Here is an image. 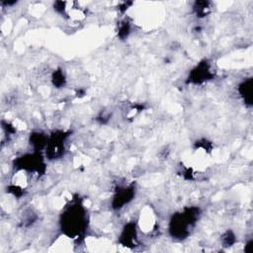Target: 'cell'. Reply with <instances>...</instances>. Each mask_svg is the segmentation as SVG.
Masks as SVG:
<instances>
[{
    "mask_svg": "<svg viewBox=\"0 0 253 253\" xmlns=\"http://www.w3.org/2000/svg\"><path fill=\"white\" fill-rule=\"evenodd\" d=\"M130 34V23L125 19L118 26V38L122 41L126 40Z\"/></svg>",
    "mask_w": 253,
    "mask_h": 253,
    "instance_id": "obj_12",
    "label": "cell"
},
{
    "mask_svg": "<svg viewBox=\"0 0 253 253\" xmlns=\"http://www.w3.org/2000/svg\"><path fill=\"white\" fill-rule=\"evenodd\" d=\"M15 168L31 173H43L45 170V164L40 151H34L18 157L14 163Z\"/></svg>",
    "mask_w": 253,
    "mask_h": 253,
    "instance_id": "obj_3",
    "label": "cell"
},
{
    "mask_svg": "<svg viewBox=\"0 0 253 253\" xmlns=\"http://www.w3.org/2000/svg\"><path fill=\"white\" fill-rule=\"evenodd\" d=\"M237 91L243 100L244 104L248 107L252 106V77L246 78L238 84Z\"/></svg>",
    "mask_w": 253,
    "mask_h": 253,
    "instance_id": "obj_8",
    "label": "cell"
},
{
    "mask_svg": "<svg viewBox=\"0 0 253 253\" xmlns=\"http://www.w3.org/2000/svg\"><path fill=\"white\" fill-rule=\"evenodd\" d=\"M47 139H48V135L41 131L31 132L29 137L30 144L33 146L34 151H41L42 149L45 148L47 144Z\"/></svg>",
    "mask_w": 253,
    "mask_h": 253,
    "instance_id": "obj_9",
    "label": "cell"
},
{
    "mask_svg": "<svg viewBox=\"0 0 253 253\" xmlns=\"http://www.w3.org/2000/svg\"><path fill=\"white\" fill-rule=\"evenodd\" d=\"M211 2L209 1H196L193 6V10L198 18L206 17L211 11Z\"/></svg>",
    "mask_w": 253,
    "mask_h": 253,
    "instance_id": "obj_10",
    "label": "cell"
},
{
    "mask_svg": "<svg viewBox=\"0 0 253 253\" xmlns=\"http://www.w3.org/2000/svg\"><path fill=\"white\" fill-rule=\"evenodd\" d=\"M223 246H232L235 243V235L233 234L232 231L227 230L221 237Z\"/></svg>",
    "mask_w": 253,
    "mask_h": 253,
    "instance_id": "obj_13",
    "label": "cell"
},
{
    "mask_svg": "<svg viewBox=\"0 0 253 253\" xmlns=\"http://www.w3.org/2000/svg\"><path fill=\"white\" fill-rule=\"evenodd\" d=\"M134 195H135V188L133 186L119 188V190L116 191L112 200L113 209L120 210L124 208L126 205H127L133 200Z\"/></svg>",
    "mask_w": 253,
    "mask_h": 253,
    "instance_id": "obj_6",
    "label": "cell"
},
{
    "mask_svg": "<svg viewBox=\"0 0 253 253\" xmlns=\"http://www.w3.org/2000/svg\"><path fill=\"white\" fill-rule=\"evenodd\" d=\"M51 83L55 88H62L65 86L66 78L61 68L55 69L51 74Z\"/></svg>",
    "mask_w": 253,
    "mask_h": 253,
    "instance_id": "obj_11",
    "label": "cell"
},
{
    "mask_svg": "<svg viewBox=\"0 0 253 253\" xmlns=\"http://www.w3.org/2000/svg\"><path fill=\"white\" fill-rule=\"evenodd\" d=\"M251 244H252V240H249V241L246 243V245H245V247H244V251H245V252H251Z\"/></svg>",
    "mask_w": 253,
    "mask_h": 253,
    "instance_id": "obj_14",
    "label": "cell"
},
{
    "mask_svg": "<svg viewBox=\"0 0 253 253\" xmlns=\"http://www.w3.org/2000/svg\"><path fill=\"white\" fill-rule=\"evenodd\" d=\"M213 72L211 71V64L208 60L204 59L200 61L189 73L187 77V83L200 85L208 82L213 78Z\"/></svg>",
    "mask_w": 253,
    "mask_h": 253,
    "instance_id": "obj_5",
    "label": "cell"
},
{
    "mask_svg": "<svg viewBox=\"0 0 253 253\" xmlns=\"http://www.w3.org/2000/svg\"><path fill=\"white\" fill-rule=\"evenodd\" d=\"M136 224L133 221L127 222L120 235V243L126 247H133L136 244Z\"/></svg>",
    "mask_w": 253,
    "mask_h": 253,
    "instance_id": "obj_7",
    "label": "cell"
},
{
    "mask_svg": "<svg viewBox=\"0 0 253 253\" xmlns=\"http://www.w3.org/2000/svg\"><path fill=\"white\" fill-rule=\"evenodd\" d=\"M201 210L198 207H187L182 211L174 213L169 220V233L173 238L183 240L190 234V228L195 225Z\"/></svg>",
    "mask_w": 253,
    "mask_h": 253,
    "instance_id": "obj_2",
    "label": "cell"
},
{
    "mask_svg": "<svg viewBox=\"0 0 253 253\" xmlns=\"http://www.w3.org/2000/svg\"><path fill=\"white\" fill-rule=\"evenodd\" d=\"M63 234L69 238H79L88 226V217L83 204L77 200L68 205L60 216Z\"/></svg>",
    "mask_w": 253,
    "mask_h": 253,
    "instance_id": "obj_1",
    "label": "cell"
},
{
    "mask_svg": "<svg viewBox=\"0 0 253 253\" xmlns=\"http://www.w3.org/2000/svg\"><path fill=\"white\" fill-rule=\"evenodd\" d=\"M69 132L64 130H55L48 135L47 144L45 146V155L49 160H54L61 157L65 150V141Z\"/></svg>",
    "mask_w": 253,
    "mask_h": 253,
    "instance_id": "obj_4",
    "label": "cell"
}]
</instances>
